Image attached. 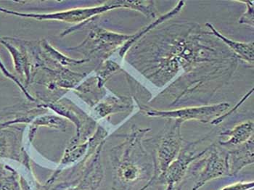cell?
I'll return each mask as SVG.
<instances>
[{
    "label": "cell",
    "instance_id": "cell-7",
    "mask_svg": "<svg viewBox=\"0 0 254 190\" xmlns=\"http://www.w3.org/2000/svg\"><path fill=\"white\" fill-rule=\"evenodd\" d=\"M254 143L252 136L247 142L231 149L226 154L227 176L235 177L246 166L254 162Z\"/></svg>",
    "mask_w": 254,
    "mask_h": 190
},
{
    "label": "cell",
    "instance_id": "cell-5",
    "mask_svg": "<svg viewBox=\"0 0 254 190\" xmlns=\"http://www.w3.org/2000/svg\"><path fill=\"white\" fill-rule=\"evenodd\" d=\"M192 164L189 169L195 180L192 190H200L210 181L227 176L226 154L215 144L208 146L207 151Z\"/></svg>",
    "mask_w": 254,
    "mask_h": 190
},
{
    "label": "cell",
    "instance_id": "cell-8",
    "mask_svg": "<svg viewBox=\"0 0 254 190\" xmlns=\"http://www.w3.org/2000/svg\"><path fill=\"white\" fill-rule=\"evenodd\" d=\"M205 26H207L208 29L211 30V33L215 36L216 38L219 39L221 42H223L225 45H227V48L230 49V51H233V54L237 58H239L240 59H242L243 61H246L248 63L253 65L254 60L253 42L244 43V42L232 40V39L227 38L225 36L222 35L211 23H207Z\"/></svg>",
    "mask_w": 254,
    "mask_h": 190
},
{
    "label": "cell",
    "instance_id": "cell-3",
    "mask_svg": "<svg viewBox=\"0 0 254 190\" xmlns=\"http://www.w3.org/2000/svg\"><path fill=\"white\" fill-rule=\"evenodd\" d=\"M162 131L158 136L156 154L153 158L154 171L150 180L140 190H146L155 185L157 180L175 161L183 146L181 128L183 123L177 119H168Z\"/></svg>",
    "mask_w": 254,
    "mask_h": 190
},
{
    "label": "cell",
    "instance_id": "cell-1",
    "mask_svg": "<svg viewBox=\"0 0 254 190\" xmlns=\"http://www.w3.org/2000/svg\"><path fill=\"white\" fill-rule=\"evenodd\" d=\"M150 128L135 129L114 155L112 190H130L141 180H150L154 171L153 156L144 148L143 138Z\"/></svg>",
    "mask_w": 254,
    "mask_h": 190
},
{
    "label": "cell",
    "instance_id": "cell-2",
    "mask_svg": "<svg viewBox=\"0 0 254 190\" xmlns=\"http://www.w3.org/2000/svg\"><path fill=\"white\" fill-rule=\"evenodd\" d=\"M237 58L211 63L180 77L166 89L163 95L173 98L170 106H177L200 93L215 92L235 71Z\"/></svg>",
    "mask_w": 254,
    "mask_h": 190
},
{
    "label": "cell",
    "instance_id": "cell-4",
    "mask_svg": "<svg viewBox=\"0 0 254 190\" xmlns=\"http://www.w3.org/2000/svg\"><path fill=\"white\" fill-rule=\"evenodd\" d=\"M203 139L187 143L155 185L164 187V190H182L183 181L191 165L208 150L206 147L204 150H198L199 144Z\"/></svg>",
    "mask_w": 254,
    "mask_h": 190
},
{
    "label": "cell",
    "instance_id": "cell-6",
    "mask_svg": "<svg viewBox=\"0 0 254 190\" xmlns=\"http://www.w3.org/2000/svg\"><path fill=\"white\" fill-rule=\"evenodd\" d=\"M230 106L229 103H224L216 105L189 107L173 111H158L147 106H140V108L149 117L177 119L183 123L189 121H197L206 124L213 122L214 119L225 114Z\"/></svg>",
    "mask_w": 254,
    "mask_h": 190
},
{
    "label": "cell",
    "instance_id": "cell-12",
    "mask_svg": "<svg viewBox=\"0 0 254 190\" xmlns=\"http://www.w3.org/2000/svg\"><path fill=\"white\" fill-rule=\"evenodd\" d=\"M254 181L252 182H239L228 185L221 190H250L254 189Z\"/></svg>",
    "mask_w": 254,
    "mask_h": 190
},
{
    "label": "cell",
    "instance_id": "cell-9",
    "mask_svg": "<svg viewBox=\"0 0 254 190\" xmlns=\"http://www.w3.org/2000/svg\"><path fill=\"white\" fill-rule=\"evenodd\" d=\"M254 127V122L249 121L220 133V136H229V139L227 141H220L219 144L226 147H235L244 144L253 136Z\"/></svg>",
    "mask_w": 254,
    "mask_h": 190
},
{
    "label": "cell",
    "instance_id": "cell-10",
    "mask_svg": "<svg viewBox=\"0 0 254 190\" xmlns=\"http://www.w3.org/2000/svg\"><path fill=\"white\" fill-rule=\"evenodd\" d=\"M238 2H242L246 4V11L244 15L241 17L239 23L254 26V1H239Z\"/></svg>",
    "mask_w": 254,
    "mask_h": 190
},
{
    "label": "cell",
    "instance_id": "cell-11",
    "mask_svg": "<svg viewBox=\"0 0 254 190\" xmlns=\"http://www.w3.org/2000/svg\"><path fill=\"white\" fill-rule=\"evenodd\" d=\"M252 93H253V89H252V91H251V92H248L247 95L245 96L244 98H243L242 100H241V101H240L239 103H238V104L235 105L234 108H233V110H231V111H229L228 112L226 113V114H224L223 115H222V116H219V117H218L217 119H214V120L213 121V122H211V124H212V125L217 126L219 125V124L222 123V122H223L224 120H225L226 118L228 117V116H230V115L233 114V113H234L235 111L238 110L239 107L241 106V105H242L243 103H244L246 100H247V98L248 97H249V95H252Z\"/></svg>",
    "mask_w": 254,
    "mask_h": 190
},
{
    "label": "cell",
    "instance_id": "cell-13",
    "mask_svg": "<svg viewBox=\"0 0 254 190\" xmlns=\"http://www.w3.org/2000/svg\"><path fill=\"white\" fill-rule=\"evenodd\" d=\"M0 68H1V71L4 73V74L6 76L8 77V78H11V79L13 80V81H15V82L18 85L20 86V87L22 89H23V87H22V86L20 85L19 81H18V80L15 78V77L12 76V75H11L10 73H9V72L6 70L5 67H4V65H3V64L1 63V61H0Z\"/></svg>",
    "mask_w": 254,
    "mask_h": 190
}]
</instances>
